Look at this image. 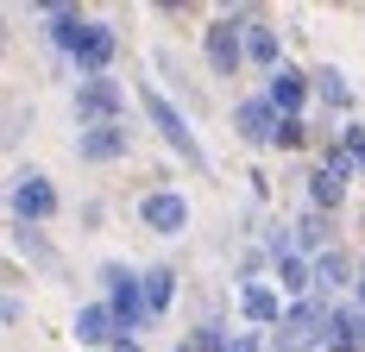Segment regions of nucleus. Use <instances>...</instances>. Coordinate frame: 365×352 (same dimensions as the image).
<instances>
[{
  "instance_id": "obj_1",
  "label": "nucleus",
  "mask_w": 365,
  "mask_h": 352,
  "mask_svg": "<svg viewBox=\"0 0 365 352\" xmlns=\"http://www.w3.org/2000/svg\"><path fill=\"white\" fill-rule=\"evenodd\" d=\"M139 107H145V120L158 126V139L170 145V151H177L189 170H202V176H208V151H202V139H195V126L182 120V107L170 101L158 82H139Z\"/></svg>"
},
{
  "instance_id": "obj_2",
  "label": "nucleus",
  "mask_w": 365,
  "mask_h": 352,
  "mask_svg": "<svg viewBox=\"0 0 365 352\" xmlns=\"http://www.w3.org/2000/svg\"><path fill=\"white\" fill-rule=\"evenodd\" d=\"M101 283H108V315H113V333H126V340H145V296H139V271L126 264V258H108L101 264Z\"/></svg>"
},
{
  "instance_id": "obj_3",
  "label": "nucleus",
  "mask_w": 365,
  "mask_h": 352,
  "mask_svg": "<svg viewBox=\"0 0 365 352\" xmlns=\"http://www.w3.org/2000/svg\"><path fill=\"white\" fill-rule=\"evenodd\" d=\"M328 296H302V302H284V315H277V327L264 333L271 346L264 352H315L322 346V327H328Z\"/></svg>"
},
{
  "instance_id": "obj_4",
  "label": "nucleus",
  "mask_w": 365,
  "mask_h": 352,
  "mask_svg": "<svg viewBox=\"0 0 365 352\" xmlns=\"http://www.w3.org/2000/svg\"><path fill=\"white\" fill-rule=\"evenodd\" d=\"M6 208H13V220H26V227H44V220H57L63 195H57V182L44 170H19L6 182Z\"/></svg>"
},
{
  "instance_id": "obj_5",
  "label": "nucleus",
  "mask_w": 365,
  "mask_h": 352,
  "mask_svg": "<svg viewBox=\"0 0 365 352\" xmlns=\"http://www.w3.org/2000/svg\"><path fill=\"white\" fill-rule=\"evenodd\" d=\"M76 120H82V126H126V88H120L113 76L76 82Z\"/></svg>"
},
{
  "instance_id": "obj_6",
  "label": "nucleus",
  "mask_w": 365,
  "mask_h": 352,
  "mask_svg": "<svg viewBox=\"0 0 365 352\" xmlns=\"http://www.w3.org/2000/svg\"><path fill=\"white\" fill-rule=\"evenodd\" d=\"M252 13H227V19H215L208 32H202V63L227 82V76L246 70V44H240V26H246Z\"/></svg>"
},
{
  "instance_id": "obj_7",
  "label": "nucleus",
  "mask_w": 365,
  "mask_h": 352,
  "mask_svg": "<svg viewBox=\"0 0 365 352\" xmlns=\"http://www.w3.org/2000/svg\"><path fill=\"white\" fill-rule=\"evenodd\" d=\"M139 227L158 233V239H182V233H189V195H182V189H164V182L145 189V195H139Z\"/></svg>"
},
{
  "instance_id": "obj_8",
  "label": "nucleus",
  "mask_w": 365,
  "mask_h": 352,
  "mask_svg": "<svg viewBox=\"0 0 365 352\" xmlns=\"http://www.w3.org/2000/svg\"><path fill=\"white\" fill-rule=\"evenodd\" d=\"M113 57H120V32H113L108 19H88V26H82V44L70 51L76 76H82V82H88V76H113Z\"/></svg>"
},
{
  "instance_id": "obj_9",
  "label": "nucleus",
  "mask_w": 365,
  "mask_h": 352,
  "mask_svg": "<svg viewBox=\"0 0 365 352\" xmlns=\"http://www.w3.org/2000/svg\"><path fill=\"white\" fill-rule=\"evenodd\" d=\"M258 95L277 107L284 120H302V107H309L315 88H309V70H302V63H277V70L264 76V88H258Z\"/></svg>"
},
{
  "instance_id": "obj_10",
  "label": "nucleus",
  "mask_w": 365,
  "mask_h": 352,
  "mask_svg": "<svg viewBox=\"0 0 365 352\" xmlns=\"http://www.w3.org/2000/svg\"><path fill=\"white\" fill-rule=\"evenodd\" d=\"M126 151H133V133L126 126H82L76 133V157L82 164H120Z\"/></svg>"
},
{
  "instance_id": "obj_11",
  "label": "nucleus",
  "mask_w": 365,
  "mask_h": 352,
  "mask_svg": "<svg viewBox=\"0 0 365 352\" xmlns=\"http://www.w3.org/2000/svg\"><path fill=\"white\" fill-rule=\"evenodd\" d=\"M271 126H277V107L264 101V95H240L233 101V133H240V145H271Z\"/></svg>"
},
{
  "instance_id": "obj_12",
  "label": "nucleus",
  "mask_w": 365,
  "mask_h": 352,
  "mask_svg": "<svg viewBox=\"0 0 365 352\" xmlns=\"http://www.w3.org/2000/svg\"><path fill=\"white\" fill-rule=\"evenodd\" d=\"M284 315V296L271 289V283H240V321L252 327V333H271Z\"/></svg>"
},
{
  "instance_id": "obj_13",
  "label": "nucleus",
  "mask_w": 365,
  "mask_h": 352,
  "mask_svg": "<svg viewBox=\"0 0 365 352\" xmlns=\"http://www.w3.org/2000/svg\"><path fill=\"white\" fill-rule=\"evenodd\" d=\"M240 44H246V63L264 70V76L284 63V32H277V26H264V19H246V26H240Z\"/></svg>"
},
{
  "instance_id": "obj_14",
  "label": "nucleus",
  "mask_w": 365,
  "mask_h": 352,
  "mask_svg": "<svg viewBox=\"0 0 365 352\" xmlns=\"http://www.w3.org/2000/svg\"><path fill=\"white\" fill-rule=\"evenodd\" d=\"M6 239H13V252H19L26 264L51 271V277H63V252L44 239V227H26V220H13V233H6Z\"/></svg>"
},
{
  "instance_id": "obj_15",
  "label": "nucleus",
  "mask_w": 365,
  "mask_h": 352,
  "mask_svg": "<svg viewBox=\"0 0 365 352\" xmlns=\"http://www.w3.org/2000/svg\"><path fill=\"white\" fill-rule=\"evenodd\" d=\"M322 352H365V321L353 315V302H334V309H328Z\"/></svg>"
},
{
  "instance_id": "obj_16",
  "label": "nucleus",
  "mask_w": 365,
  "mask_h": 352,
  "mask_svg": "<svg viewBox=\"0 0 365 352\" xmlns=\"http://www.w3.org/2000/svg\"><path fill=\"white\" fill-rule=\"evenodd\" d=\"M177 264H145V271H139V296H145V315L151 321H164L170 315V302H177Z\"/></svg>"
},
{
  "instance_id": "obj_17",
  "label": "nucleus",
  "mask_w": 365,
  "mask_h": 352,
  "mask_svg": "<svg viewBox=\"0 0 365 352\" xmlns=\"http://www.w3.org/2000/svg\"><path fill=\"white\" fill-rule=\"evenodd\" d=\"M70 333H76V346H95V352H108L120 333H113V315H108V302H82L70 321Z\"/></svg>"
},
{
  "instance_id": "obj_18",
  "label": "nucleus",
  "mask_w": 365,
  "mask_h": 352,
  "mask_svg": "<svg viewBox=\"0 0 365 352\" xmlns=\"http://www.w3.org/2000/svg\"><path fill=\"white\" fill-rule=\"evenodd\" d=\"M290 252H296V258H322V252H328V214H315V208L296 214V227H290Z\"/></svg>"
},
{
  "instance_id": "obj_19",
  "label": "nucleus",
  "mask_w": 365,
  "mask_h": 352,
  "mask_svg": "<svg viewBox=\"0 0 365 352\" xmlns=\"http://www.w3.org/2000/svg\"><path fill=\"white\" fill-rule=\"evenodd\" d=\"M309 88H315L334 113H353V101H359V95H353V82L334 70V63H315V70H309Z\"/></svg>"
},
{
  "instance_id": "obj_20",
  "label": "nucleus",
  "mask_w": 365,
  "mask_h": 352,
  "mask_svg": "<svg viewBox=\"0 0 365 352\" xmlns=\"http://www.w3.org/2000/svg\"><path fill=\"white\" fill-rule=\"evenodd\" d=\"M309 271H315V296H334V289H346V283H353V264H346L340 252H322V258H309Z\"/></svg>"
},
{
  "instance_id": "obj_21",
  "label": "nucleus",
  "mask_w": 365,
  "mask_h": 352,
  "mask_svg": "<svg viewBox=\"0 0 365 352\" xmlns=\"http://www.w3.org/2000/svg\"><path fill=\"white\" fill-rule=\"evenodd\" d=\"M340 202H346V182H340L334 170H322V164H315V176H309V208H315V214H334Z\"/></svg>"
},
{
  "instance_id": "obj_22",
  "label": "nucleus",
  "mask_w": 365,
  "mask_h": 352,
  "mask_svg": "<svg viewBox=\"0 0 365 352\" xmlns=\"http://www.w3.org/2000/svg\"><path fill=\"white\" fill-rule=\"evenodd\" d=\"M309 145V120H284L277 113V126H271V151H302Z\"/></svg>"
},
{
  "instance_id": "obj_23",
  "label": "nucleus",
  "mask_w": 365,
  "mask_h": 352,
  "mask_svg": "<svg viewBox=\"0 0 365 352\" xmlns=\"http://www.w3.org/2000/svg\"><path fill=\"white\" fill-rule=\"evenodd\" d=\"M182 346H189V352H227V346H233V333H227L220 321H202V327H195Z\"/></svg>"
},
{
  "instance_id": "obj_24",
  "label": "nucleus",
  "mask_w": 365,
  "mask_h": 352,
  "mask_svg": "<svg viewBox=\"0 0 365 352\" xmlns=\"http://www.w3.org/2000/svg\"><path fill=\"white\" fill-rule=\"evenodd\" d=\"M340 151H346V164H353V170H365V126H359V120L340 133Z\"/></svg>"
},
{
  "instance_id": "obj_25",
  "label": "nucleus",
  "mask_w": 365,
  "mask_h": 352,
  "mask_svg": "<svg viewBox=\"0 0 365 352\" xmlns=\"http://www.w3.org/2000/svg\"><path fill=\"white\" fill-rule=\"evenodd\" d=\"M264 264H271V252H264V246H246V258H240V283H258Z\"/></svg>"
},
{
  "instance_id": "obj_26",
  "label": "nucleus",
  "mask_w": 365,
  "mask_h": 352,
  "mask_svg": "<svg viewBox=\"0 0 365 352\" xmlns=\"http://www.w3.org/2000/svg\"><path fill=\"white\" fill-rule=\"evenodd\" d=\"M227 352H264V333H252V327H240V333H233V346Z\"/></svg>"
},
{
  "instance_id": "obj_27",
  "label": "nucleus",
  "mask_w": 365,
  "mask_h": 352,
  "mask_svg": "<svg viewBox=\"0 0 365 352\" xmlns=\"http://www.w3.org/2000/svg\"><path fill=\"white\" fill-rule=\"evenodd\" d=\"M0 321L19 327V321H26V302H19V296H0Z\"/></svg>"
},
{
  "instance_id": "obj_28",
  "label": "nucleus",
  "mask_w": 365,
  "mask_h": 352,
  "mask_svg": "<svg viewBox=\"0 0 365 352\" xmlns=\"http://www.w3.org/2000/svg\"><path fill=\"white\" fill-rule=\"evenodd\" d=\"M108 352H145V340H126V333H120V340H113Z\"/></svg>"
},
{
  "instance_id": "obj_29",
  "label": "nucleus",
  "mask_w": 365,
  "mask_h": 352,
  "mask_svg": "<svg viewBox=\"0 0 365 352\" xmlns=\"http://www.w3.org/2000/svg\"><path fill=\"white\" fill-rule=\"evenodd\" d=\"M0 44H6V19H0Z\"/></svg>"
},
{
  "instance_id": "obj_30",
  "label": "nucleus",
  "mask_w": 365,
  "mask_h": 352,
  "mask_svg": "<svg viewBox=\"0 0 365 352\" xmlns=\"http://www.w3.org/2000/svg\"><path fill=\"white\" fill-rule=\"evenodd\" d=\"M359 283H365V264H359Z\"/></svg>"
},
{
  "instance_id": "obj_31",
  "label": "nucleus",
  "mask_w": 365,
  "mask_h": 352,
  "mask_svg": "<svg viewBox=\"0 0 365 352\" xmlns=\"http://www.w3.org/2000/svg\"><path fill=\"white\" fill-rule=\"evenodd\" d=\"M0 139H6V126H0Z\"/></svg>"
},
{
  "instance_id": "obj_32",
  "label": "nucleus",
  "mask_w": 365,
  "mask_h": 352,
  "mask_svg": "<svg viewBox=\"0 0 365 352\" xmlns=\"http://www.w3.org/2000/svg\"><path fill=\"white\" fill-rule=\"evenodd\" d=\"M177 352H189V346H177Z\"/></svg>"
}]
</instances>
